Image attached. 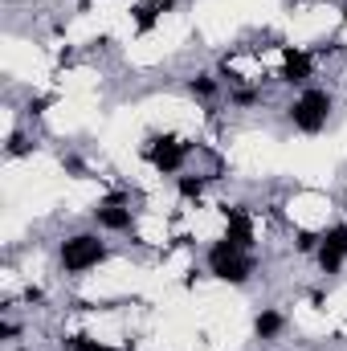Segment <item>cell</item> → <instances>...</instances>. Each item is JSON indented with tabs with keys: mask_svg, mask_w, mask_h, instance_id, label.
I'll return each instance as SVG.
<instances>
[{
	"mask_svg": "<svg viewBox=\"0 0 347 351\" xmlns=\"http://www.w3.org/2000/svg\"><path fill=\"white\" fill-rule=\"evenodd\" d=\"M160 16H164V12H160L156 4H135V8H131V21H135V33H139V37H147V33L160 25Z\"/></svg>",
	"mask_w": 347,
	"mask_h": 351,
	"instance_id": "cell-11",
	"label": "cell"
},
{
	"mask_svg": "<svg viewBox=\"0 0 347 351\" xmlns=\"http://www.w3.org/2000/svg\"><path fill=\"white\" fill-rule=\"evenodd\" d=\"M152 4H156V8H160V12H172L176 4H180V0H152Z\"/></svg>",
	"mask_w": 347,
	"mask_h": 351,
	"instance_id": "cell-22",
	"label": "cell"
},
{
	"mask_svg": "<svg viewBox=\"0 0 347 351\" xmlns=\"http://www.w3.org/2000/svg\"><path fill=\"white\" fill-rule=\"evenodd\" d=\"M221 213H225V237H229L233 245H241L246 254H254L258 233H254V217H250V208H246V204H225Z\"/></svg>",
	"mask_w": 347,
	"mask_h": 351,
	"instance_id": "cell-7",
	"label": "cell"
},
{
	"mask_svg": "<svg viewBox=\"0 0 347 351\" xmlns=\"http://www.w3.org/2000/svg\"><path fill=\"white\" fill-rule=\"evenodd\" d=\"M347 45L344 41H323V45H315V58H335V53H344Z\"/></svg>",
	"mask_w": 347,
	"mask_h": 351,
	"instance_id": "cell-18",
	"label": "cell"
},
{
	"mask_svg": "<svg viewBox=\"0 0 347 351\" xmlns=\"http://www.w3.org/2000/svg\"><path fill=\"white\" fill-rule=\"evenodd\" d=\"M315 262L323 274H339L347 262V225H331L319 233V250H315Z\"/></svg>",
	"mask_w": 347,
	"mask_h": 351,
	"instance_id": "cell-5",
	"label": "cell"
},
{
	"mask_svg": "<svg viewBox=\"0 0 347 351\" xmlns=\"http://www.w3.org/2000/svg\"><path fill=\"white\" fill-rule=\"evenodd\" d=\"M339 21L347 25V0H339Z\"/></svg>",
	"mask_w": 347,
	"mask_h": 351,
	"instance_id": "cell-23",
	"label": "cell"
},
{
	"mask_svg": "<svg viewBox=\"0 0 347 351\" xmlns=\"http://www.w3.org/2000/svg\"><path fill=\"white\" fill-rule=\"evenodd\" d=\"M208 188V176H176V196L180 200H200Z\"/></svg>",
	"mask_w": 347,
	"mask_h": 351,
	"instance_id": "cell-12",
	"label": "cell"
},
{
	"mask_svg": "<svg viewBox=\"0 0 347 351\" xmlns=\"http://www.w3.org/2000/svg\"><path fill=\"white\" fill-rule=\"evenodd\" d=\"M16 351H37V348H16Z\"/></svg>",
	"mask_w": 347,
	"mask_h": 351,
	"instance_id": "cell-25",
	"label": "cell"
},
{
	"mask_svg": "<svg viewBox=\"0 0 347 351\" xmlns=\"http://www.w3.org/2000/svg\"><path fill=\"white\" fill-rule=\"evenodd\" d=\"M294 250H298V254H315V250H319V233H311V229H298V237H294Z\"/></svg>",
	"mask_w": 347,
	"mask_h": 351,
	"instance_id": "cell-16",
	"label": "cell"
},
{
	"mask_svg": "<svg viewBox=\"0 0 347 351\" xmlns=\"http://www.w3.org/2000/svg\"><path fill=\"white\" fill-rule=\"evenodd\" d=\"M204 265L217 282H229V286H246L254 274H258V258L246 254L241 245H233L229 237H217L208 250H204Z\"/></svg>",
	"mask_w": 347,
	"mask_h": 351,
	"instance_id": "cell-1",
	"label": "cell"
},
{
	"mask_svg": "<svg viewBox=\"0 0 347 351\" xmlns=\"http://www.w3.org/2000/svg\"><path fill=\"white\" fill-rule=\"evenodd\" d=\"M184 86H188V94H192V98H200V102H213V98L221 94V78H217V74H192Z\"/></svg>",
	"mask_w": 347,
	"mask_h": 351,
	"instance_id": "cell-10",
	"label": "cell"
},
{
	"mask_svg": "<svg viewBox=\"0 0 347 351\" xmlns=\"http://www.w3.org/2000/svg\"><path fill=\"white\" fill-rule=\"evenodd\" d=\"M16 335H21V323H16L12 315H4V319H0V339H8V343H12Z\"/></svg>",
	"mask_w": 347,
	"mask_h": 351,
	"instance_id": "cell-17",
	"label": "cell"
},
{
	"mask_svg": "<svg viewBox=\"0 0 347 351\" xmlns=\"http://www.w3.org/2000/svg\"><path fill=\"white\" fill-rule=\"evenodd\" d=\"M25 302H45V290H41V286H29V290H25Z\"/></svg>",
	"mask_w": 347,
	"mask_h": 351,
	"instance_id": "cell-21",
	"label": "cell"
},
{
	"mask_svg": "<svg viewBox=\"0 0 347 351\" xmlns=\"http://www.w3.org/2000/svg\"><path fill=\"white\" fill-rule=\"evenodd\" d=\"M33 147H37V143H29L21 131H12L8 143H4V156H8V160H21V156H33Z\"/></svg>",
	"mask_w": 347,
	"mask_h": 351,
	"instance_id": "cell-15",
	"label": "cell"
},
{
	"mask_svg": "<svg viewBox=\"0 0 347 351\" xmlns=\"http://www.w3.org/2000/svg\"><path fill=\"white\" fill-rule=\"evenodd\" d=\"M282 331H286V315H282V311H274V306H261L258 315H254V335H258L261 343L278 339Z\"/></svg>",
	"mask_w": 347,
	"mask_h": 351,
	"instance_id": "cell-9",
	"label": "cell"
},
{
	"mask_svg": "<svg viewBox=\"0 0 347 351\" xmlns=\"http://www.w3.org/2000/svg\"><path fill=\"white\" fill-rule=\"evenodd\" d=\"M344 217H347V196H344Z\"/></svg>",
	"mask_w": 347,
	"mask_h": 351,
	"instance_id": "cell-26",
	"label": "cell"
},
{
	"mask_svg": "<svg viewBox=\"0 0 347 351\" xmlns=\"http://www.w3.org/2000/svg\"><path fill=\"white\" fill-rule=\"evenodd\" d=\"M229 102H233L237 110H246V106H258V102H261V90H258V86H246V82H237V86H229Z\"/></svg>",
	"mask_w": 347,
	"mask_h": 351,
	"instance_id": "cell-13",
	"label": "cell"
},
{
	"mask_svg": "<svg viewBox=\"0 0 347 351\" xmlns=\"http://www.w3.org/2000/svg\"><path fill=\"white\" fill-rule=\"evenodd\" d=\"M53 98L49 94H41V98H29V114H45V106H49Z\"/></svg>",
	"mask_w": 347,
	"mask_h": 351,
	"instance_id": "cell-20",
	"label": "cell"
},
{
	"mask_svg": "<svg viewBox=\"0 0 347 351\" xmlns=\"http://www.w3.org/2000/svg\"><path fill=\"white\" fill-rule=\"evenodd\" d=\"M90 221L102 229V233H131L135 229V213L131 208H123V204H94L90 208Z\"/></svg>",
	"mask_w": 347,
	"mask_h": 351,
	"instance_id": "cell-8",
	"label": "cell"
},
{
	"mask_svg": "<svg viewBox=\"0 0 347 351\" xmlns=\"http://www.w3.org/2000/svg\"><path fill=\"white\" fill-rule=\"evenodd\" d=\"M192 147H196V139H180V135H172V131H164V135H147L143 160H147L160 176H180L184 172V164H188V156H192Z\"/></svg>",
	"mask_w": 347,
	"mask_h": 351,
	"instance_id": "cell-4",
	"label": "cell"
},
{
	"mask_svg": "<svg viewBox=\"0 0 347 351\" xmlns=\"http://www.w3.org/2000/svg\"><path fill=\"white\" fill-rule=\"evenodd\" d=\"M331 110H335V94H331V90L302 86V94L286 106V119H290L294 131H302V135H319V131L327 127Z\"/></svg>",
	"mask_w": 347,
	"mask_h": 351,
	"instance_id": "cell-2",
	"label": "cell"
},
{
	"mask_svg": "<svg viewBox=\"0 0 347 351\" xmlns=\"http://www.w3.org/2000/svg\"><path fill=\"white\" fill-rule=\"evenodd\" d=\"M106 258H110V250H106V241L98 233H70L58 245V262H62V269L70 278H82L90 269H98Z\"/></svg>",
	"mask_w": 347,
	"mask_h": 351,
	"instance_id": "cell-3",
	"label": "cell"
},
{
	"mask_svg": "<svg viewBox=\"0 0 347 351\" xmlns=\"http://www.w3.org/2000/svg\"><path fill=\"white\" fill-rule=\"evenodd\" d=\"M311 4H331V0H311Z\"/></svg>",
	"mask_w": 347,
	"mask_h": 351,
	"instance_id": "cell-24",
	"label": "cell"
},
{
	"mask_svg": "<svg viewBox=\"0 0 347 351\" xmlns=\"http://www.w3.org/2000/svg\"><path fill=\"white\" fill-rule=\"evenodd\" d=\"M62 164H66V172H74L78 180H86V164H82L78 156H62Z\"/></svg>",
	"mask_w": 347,
	"mask_h": 351,
	"instance_id": "cell-19",
	"label": "cell"
},
{
	"mask_svg": "<svg viewBox=\"0 0 347 351\" xmlns=\"http://www.w3.org/2000/svg\"><path fill=\"white\" fill-rule=\"evenodd\" d=\"M311 78H315V53L294 49V45H282V70H278V82H286V86H311Z\"/></svg>",
	"mask_w": 347,
	"mask_h": 351,
	"instance_id": "cell-6",
	"label": "cell"
},
{
	"mask_svg": "<svg viewBox=\"0 0 347 351\" xmlns=\"http://www.w3.org/2000/svg\"><path fill=\"white\" fill-rule=\"evenodd\" d=\"M62 351H119V348H110L94 335H70V339H62Z\"/></svg>",
	"mask_w": 347,
	"mask_h": 351,
	"instance_id": "cell-14",
	"label": "cell"
}]
</instances>
